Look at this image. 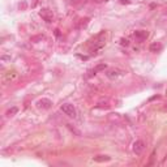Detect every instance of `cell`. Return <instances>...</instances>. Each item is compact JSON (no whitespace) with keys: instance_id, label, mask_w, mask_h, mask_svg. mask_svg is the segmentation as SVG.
I'll list each match as a JSON object with an SVG mask.
<instances>
[{"instance_id":"obj_1","label":"cell","mask_w":167,"mask_h":167,"mask_svg":"<svg viewBox=\"0 0 167 167\" xmlns=\"http://www.w3.org/2000/svg\"><path fill=\"white\" fill-rule=\"evenodd\" d=\"M60 110L69 117H76L77 116V111H76V109H74L73 104H71V103H63L60 106Z\"/></svg>"},{"instance_id":"obj_2","label":"cell","mask_w":167,"mask_h":167,"mask_svg":"<svg viewBox=\"0 0 167 167\" xmlns=\"http://www.w3.org/2000/svg\"><path fill=\"white\" fill-rule=\"evenodd\" d=\"M39 16H41L46 22H51L52 20H54V13H52V11H50V9H47V8L42 9V11L39 12Z\"/></svg>"},{"instance_id":"obj_3","label":"cell","mask_w":167,"mask_h":167,"mask_svg":"<svg viewBox=\"0 0 167 167\" xmlns=\"http://www.w3.org/2000/svg\"><path fill=\"white\" fill-rule=\"evenodd\" d=\"M144 149H145V142L141 141V140H137V141L133 144V153H135L136 155L142 154Z\"/></svg>"},{"instance_id":"obj_4","label":"cell","mask_w":167,"mask_h":167,"mask_svg":"<svg viewBox=\"0 0 167 167\" xmlns=\"http://www.w3.org/2000/svg\"><path fill=\"white\" fill-rule=\"evenodd\" d=\"M37 104H38V107L39 109H43V110H48L51 107V104H52V102L50 99H47V98H42V99H39L38 102H37Z\"/></svg>"},{"instance_id":"obj_5","label":"cell","mask_w":167,"mask_h":167,"mask_svg":"<svg viewBox=\"0 0 167 167\" xmlns=\"http://www.w3.org/2000/svg\"><path fill=\"white\" fill-rule=\"evenodd\" d=\"M120 74H122V71L116 69V68H110V69H107V72H106V76L109 77V78H111V80L119 77Z\"/></svg>"},{"instance_id":"obj_6","label":"cell","mask_w":167,"mask_h":167,"mask_svg":"<svg viewBox=\"0 0 167 167\" xmlns=\"http://www.w3.org/2000/svg\"><path fill=\"white\" fill-rule=\"evenodd\" d=\"M148 37H149V33L146 31V30H137L135 33V38L137 39V41H140V42L145 41Z\"/></svg>"},{"instance_id":"obj_7","label":"cell","mask_w":167,"mask_h":167,"mask_svg":"<svg viewBox=\"0 0 167 167\" xmlns=\"http://www.w3.org/2000/svg\"><path fill=\"white\" fill-rule=\"evenodd\" d=\"M16 77H17V72H16V71H8L4 74V81H5V82H9V81L15 80Z\"/></svg>"},{"instance_id":"obj_8","label":"cell","mask_w":167,"mask_h":167,"mask_svg":"<svg viewBox=\"0 0 167 167\" xmlns=\"http://www.w3.org/2000/svg\"><path fill=\"white\" fill-rule=\"evenodd\" d=\"M110 157L109 155H98V157H94V161L96 162H107L110 161Z\"/></svg>"},{"instance_id":"obj_9","label":"cell","mask_w":167,"mask_h":167,"mask_svg":"<svg viewBox=\"0 0 167 167\" xmlns=\"http://www.w3.org/2000/svg\"><path fill=\"white\" fill-rule=\"evenodd\" d=\"M161 48H162V46L159 43H152L150 44V51L152 52H158V51H161Z\"/></svg>"},{"instance_id":"obj_10","label":"cell","mask_w":167,"mask_h":167,"mask_svg":"<svg viewBox=\"0 0 167 167\" xmlns=\"http://www.w3.org/2000/svg\"><path fill=\"white\" fill-rule=\"evenodd\" d=\"M17 111H18V109H17V107H12L11 110H8V111H7V115H8V116H13L16 112H17Z\"/></svg>"},{"instance_id":"obj_11","label":"cell","mask_w":167,"mask_h":167,"mask_svg":"<svg viewBox=\"0 0 167 167\" xmlns=\"http://www.w3.org/2000/svg\"><path fill=\"white\" fill-rule=\"evenodd\" d=\"M96 69H97V72H98V71H101V69H106V64H101V65H98Z\"/></svg>"},{"instance_id":"obj_12","label":"cell","mask_w":167,"mask_h":167,"mask_svg":"<svg viewBox=\"0 0 167 167\" xmlns=\"http://www.w3.org/2000/svg\"><path fill=\"white\" fill-rule=\"evenodd\" d=\"M94 1H101V0H94Z\"/></svg>"}]
</instances>
